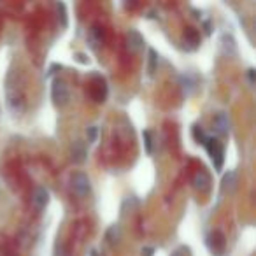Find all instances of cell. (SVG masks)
Listing matches in <instances>:
<instances>
[{
    "instance_id": "cell-12",
    "label": "cell",
    "mask_w": 256,
    "mask_h": 256,
    "mask_svg": "<svg viewBox=\"0 0 256 256\" xmlns=\"http://www.w3.org/2000/svg\"><path fill=\"white\" fill-rule=\"evenodd\" d=\"M193 186H195L196 190H200V192H206V190H209V186H210L209 174H207L206 170H198L195 174V178H193Z\"/></svg>"
},
{
    "instance_id": "cell-21",
    "label": "cell",
    "mask_w": 256,
    "mask_h": 256,
    "mask_svg": "<svg viewBox=\"0 0 256 256\" xmlns=\"http://www.w3.org/2000/svg\"><path fill=\"white\" fill-rule=\"evenodd\" d=\"M86 137H88L90 142H95L96 137H98V128L93 124V126H88L86 128Z\"/></svg>"
},
{
    "instance_id": "cell-10",
    "label": "cell",
    "mask_w": 256,
    "mask_h": 256,
    "mask_svg": "<svg viewBox=\"0 0 256 256\" xmlns=\"http://www.w3.org/2000/svg\"><path fill=\"white\" fill-rule=\"evenodd\" d=\"M32 202H34V206H36L37 209L42 210L44 207L48 206V202H50V193H48V190L42 188V186L36 188V192H34V196H32Z\"/></svg>"
},
{
    "instance_id": "cell-17",
    "label": "cell",
    "mask_w": 256,
    "mask_h": 256,
    "mask_svg": "<svg viewBox=\"0 0 256 256\" xmlns=\"http://www.w3.org/2000/svg\"><path fill=\"white\" fill-rule=\"evenodd\" d=\"M142 139H144V146H146V151L148 154L153 153V132L151 130H144L142 132Z\"/></svg>"
},
{
    "instance_id": "cell-26",
    "label": "cell",
    "mask_w": 256,
    "mask_h": 256,
    "mask_svg": "<svg viewBox=\"0 0 256 256\" xmlns=\"http://www.w3.org/2000/svg\"><path fill=\"white\" fill-rule=\"evenodd\" d=\"M90 256H98V251H96V249H93V251L90 252Z\"/></svg>"
},
{
    "instance_id": "cell-8",
    "label": "cell",
    "mask_w": 256,
    "mask_h": 256,
    "mask_svg": "<svg viewBox=\"0 0 256 256\" xmlns=\"http://www.w3.org/2000/svg\"><path fill=\"white\" fill-rule=\"evenodd\" d=\"M214 128H216L218 136H226L230 132V120H228L226 112H218L214 118Z\"/></svg>"
},
{
    "instance_id": "cell-7",
    "label": "cell",
    "mask_w": 256,
    "mask_h": 256,
    "mask_svg": "<svg viewBox=\"0 0 256 256\" xmlns=\"http://www.w3.org/2000/svg\"><path fill=\"white\" fill-rule=\"evenodd\" d=\"M182 42H184V50L186 51H193L200 46V34L195 28L188 26L182 34Z\"/></svg>"
},
{
    "instance_id": "cell-18",
    "label": "cell",
    "mask_w": 256,
    "mask_h": 256,
    "mask_svg": "<svg viewBox=\"0 0 256 256\" xmlns=\"http://www.w3.org/2000/svg\"><path fill=\"white\" fill-rule=\"evenodd\" d=\"M128 207H130V212H132V210H136L137 207H139V200H137L136 196H130V198L124 200L123 206H121V210H123V214H126Z\"/></svg>"
},
{
    "instance_id": "cell-11",
    "label": "cell",
    "mask_w": 256,
    "mask_h": 256,
    "mask_svg": "<svg viewBox=\"0 0 256 256\" xmlns=\"http://www.w3.org/2000/svg\"><path fill=\"white\" fill-rule=\"evenodd\" d=\"M179 82H181V90H182V95L184 96H190L193 92H195L196 79L193 78L192 74H182L181 79H179Z\"/></svg>"
},
{
    "instance_id": "cell-14",
    "label": "cell",
    "mask_w": 256,
    "mask_h": 256,
    "mask_svg": "<svg viewBox=\"0 0 256 256\" xmlns=\"http://www.w3.org/2000/svg\"><path fill=\"white\" fill-rule=\"evenodd\" d=\"M120 237H121V228H120V224H112V226H109V230H107V234H106L107 242L114 246V244H118Z\"/></svg>"
},
{
    "instance_id": "cell-9",
    "label": "cell",
    "mask_w": 256,
    "mask_h": 256,
    "mask_svg": "<svg viewBox=\"0 0 256 256\" xmlns=\"http://www.w3.org/2000/svg\"><path fill=\"white\" fill-rule=\"evenodd\" d=\"M86 156H88V150H86L84 142L81 139L74 140V144H72V160H74V164H82Z\"/></svg>"
},
{
    "instance_id": "cell-13",
    "label": "cell",
    "mask_w": 256,
    "mask_h": 256,
    "mask_svg": "<svg viewBox=\"0 0 256 256\" xmlns=\"http://www.w3.org/2000/svg\"><path fill=\"white\" fill-rule=\"evenodd\" d=\"M88 42L90 46L93 48V50H96V48L100 46V44L104 42V30L100 28V26H92L90 28V34H88Z\"/></svg>"
},
{
    "instance_id": "cell-5",
    "label": "cell",
    "mask_w": 256,
    "mask_h": 256,
    "mask_svg": "<svg viewBox=\"0 0 256 256\" xmlns=\"http://www.w3.org/2000/svg\"><path fill=\"white\" fill-rule=\"evenodd\" d=\"M126 46L132 53H139L144 48V37L136 28H130L126 34Z\"/></svg>"
},
{
    "instance_id": "cell-23",
    "label": "cell",
    "mask_w": 256,
    "mask_h": 256,
    "mask_svg": "<svg viewBox=\"0 0 256 256\" xmlns=\"http://www.w3.org/2000/svg\"><path fill=\"white\" fill-rule=\"evenodd\" d=\"M153 252H154V249L153 248H142V256H153Z\"/></svg>"
},
{
    "instance_id": "cell-15",
    "label": "cell",
    "mask_w": 256,
    "mask_h": 256,
    "mask_svg": "<svg viewBox=\"0 0 256 256\" xmlns=\"http://www.w3.org/2000/svg\"><path fill=\"white\" fill-rule=\"evenodd\" d=\"M156 67H158V54L154 50H150L148 51V72H150V74H154Z\"/></svg>"
},
{
    "instance_id": "cell-25",
    "label": "cell",
    "mask_w": 256,
    "mask_h": 256,
    "mask_svg": "<svg viewBox=\"0 0 256 256\" xmlns=\"http://www.w3.org/2000/svg\"><path fill=\"white\" fill-rule=\"evenodd\" d=\"M206 32H207V34L212 32V28H210V23H209V22H206Z\"/></svg>"
},
{
    "instance_id": "cell-16",
    "label": "cell",
    "mask_w": 256,
    "mask_h": 256,
    "mask_svg": "<svg viewBox=\"0 0 256 256\" xmlns=\"http://www.w3.org/2000/svg\"><path fill=\"white\" fill-rule=\"evenodd\" d=\"M54 8H56V11H58V22H60V26L65 28V26H67V11H65V4L64 2H58Z\"/></svg>"
},
{
    "instance_id": "cell-1",
    "label": "cell",
    "mask_w": 256,
    "mask_h": 256,
    "mask_svg": "<svg viewBox=\"0 0 256 256\" xmlns=\"http://www.w3.org/2000/svg\"><path fill=\"white\" fill-rule=\"evenodd\" d=\"M204 146H206V150L209 151L210 160H212V164H214V168H216V170H221V168H223V164H224V148H223V144H221V140L216 139V137H207Z\"/></svg>"
},
{
    "instance_id": "cell-22",
    "label": "cell",
    "mask_w": 256,
    "mask_h": 256,
    "mask_svg": "<svg viewBox=\"0 0 256 256\" xmlns=\"http://www.w3.org/2000/svg\"><path fill=\"white\" fill-rule=\"evenodd\" d=\"M172 256H188V248H179L172 252Z\"/></svg>"
},
{
    "instance_id": "cell-4",
    "label": "cell",
    "mask_w": 256,
    "mask_h": 256,
    "mask_svg": "<svg viewBox=\"0 0 256 256\" xmlns=\"http://www.w3.org/2000/svg\"><path fill=\"white\" fill-rule=\"evenodd\" d=\"M72 190L78 196H88L92 192V184H90V179L82 172H76L72 176Z\"/></svg>"
},
{
    "instance_id": "cell-3",
    "label": "cell",
    "mask_w": 256,
    "mask_h": 256,
    "mask_svg": "<svg viewBox=\"0 0 256 256\" xmlns=\"http://www.w3.org/2000/svg\"><path fill=\"white\" fill-rule=\"evenodd\" d=\"M51 96H53V102L56 106H65L68 102V96H70L67 82L62 79H54L53 86H51Z\"/></svg>"
},
{
    "instance_id": "cell-6",
    "label": "cell",
    "mask_w": 256,
    "mask_h": 256,
    "mask_svg": "<svg viewBox=\"0 0 256 256\" xmlns=\"http://www.w3.org/2000/svg\"><path fill=\"white\" fill-rule=\"evenodd\" d=\"M90 93H92L93 100L95 102H104L107 96V84L102 78H95L92 82V88H90Z\"/></svg>"
},
{
    "instance_id": "cell-19",
    "label": "cell",
    "mask_w": 256,
    "mask_h": 256,
    "mask_svg": "<svg viewBox=\"0 0 256 256\" xmlns=\"http://www.w3.org/2000/svg\"><path fill=\"white\" fill-rule=\"evenodd\" d=\"M235 181H237V176H235V172H228V174L223 178V188L224 190H232L235 186Z\"/></svg>"
},
{
    "instance_id": "cell-24",
    "label": "cell",
    "mask_w": 256,
    "mask_h": 256,
    "mask_svg": "<svg viewBox=\"0 0 256 256\" xmlns=\"http://www.w3.org/2000/svg\"><path fill=\"white\" fill-rule=\"evenodd\" d=\"M249 82L254 84V68H249Z\"/></svg>"
},
{
    "instance_id": "cell-2",
    "label": "cell",
    "mask_w": 256,
    "mask_h": 256,
    "mask_svg": "<svg viewBox=\"0 0 256 256\" xmlns=\"http://www.w3.org/2000/svg\"><path fill=\"white\" fill-rule=\"evenodd\" d=\"M207 248L212 252L214 256H223L224 249H226V238H224V234L220 230L212 232V234L207 235Z\"/></svg>"
},
{
    "instance_id": "cell-20",
    "label": "cell",
    "mask_w": 256,
    "mask_h": 256,
    "mask_svg": "<svg viewBox=\"0 0 256 256\" xmlns=\"http://www.w3.org/2000/svg\"><path fill=\"white\" fill-rule=\"evenodd\" d=\"M193 137L196 139V142H200V144L206 142L207 136H206V132H204V128L200 126V124H195V126H193Z\"/></svg>"
}]
</instances>
